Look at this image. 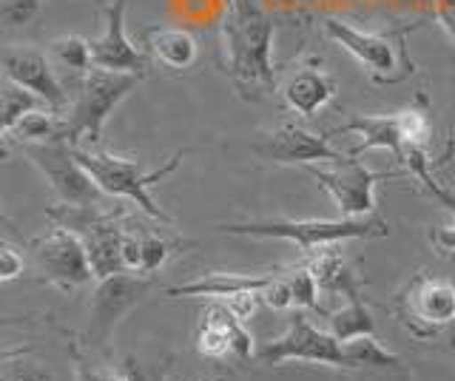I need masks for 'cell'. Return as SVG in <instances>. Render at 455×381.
Returning <instances> with one entry per match:
<instances>
[{"instance_id":"cell-34","label":"cell","mask_w":455,"mask_h":381,"mask_svg":"<svg viewBox=\"0 0 455 381\" xmlns=\"http://www.w3.org/2000/svg\"><path fill=\"white\" fill-rule=\"evenodd\" d=\"M435 18L452 40H455V0H438L435 4Z\"/></svg>"},{"instance_id":"cell-6","label":"cell","mask_w":455,"mask_h":381,"mask_svg":"<svg viewBox=\"0 0 455 381\" xmlns=\"http://www.w3.org/2000/svg\"><path fill=\"white\" fill-rule=\"evenodd\" d=\"M322 26H324V35L347 54H353L376 83H398L412 72V66L404 58L402 35H367L336 18L324 20Z\"/></svg>"},{"instance_id":"cell-17","label":"cell","mask_w":455,"mask_h":381,"mask_svg":"<svg viewBox=\"0 0 455 381\" xmlns=\"http://www.w3.org/2000/svg\"><path fill=\"white\" fill-rule=\"evenodd\" d=\"M276 274H208L185 285L168 288V296H203V299H231L239 293H259L274 282Z\"/></svg>"},{"instance_id":"cell-10","label":"cell","mask_w":455,"mask_h":381,"mask_svg":"<svg viewBox=\"0 0 455 381\" xmlns=\"http://www.w3.org/2000/svg\"><path fill=\"white\" fill-rule=\"evenodd\" d=\"M32 257L37 274L63 290L89 285L94 276L83 239L75 231L63 228V225H54L46 236L37 239L32 245Z\"/></svg>"},{"instance_id":"cell-9","label":"cell","mask_w":455,"mask_h":381,"mask_svg":"<svg viewBox=\"0 0 455 381\" xmlns=\"http://www.w3.org/2000/svg\"><path fill=\"white\" fill-rule=\"evenodd\" d=\"M259 364H284V361H316L327 367H347L345 345L331 330H319L302 314H296L279 338L265 342L256 350Z\"/></svg>"},{"instance_id":"cell-16","label":"cell","mask_w":455,"mask_h":381,"mask_svg":"<svg viewBox=\"0 0 455 381\" xmlns=\"http://www.w3.org/2000/svg\"><path fill=\"white\" fill-rule=\"evenodd\" d=\"M339 83L324 72L322 66H302L282 86L284 106L299 117H313L333 100Z\"/></svg>"},{"instance_id":"cell-21","label":"cell","mask_w":455,"mask_h":381,"mask_svg":"<svg viewBox=\"0 0 455 381\" xmlns=\"http://www.w3.org/2000/svg\"><path fill=\"white\" fill-rule=\"evenodd\" d=\"M327 330H331L341 345L353 342V338H359V336L376 333L373 314H370V310L364 307V302L355 296V288L347 290V305L327 316Z\"/></svg>"},{"instance_id":"cell-3","label":"cell","mask_w":455,"mask_h":381,"mask_svg":"<svg viewBox=\"0 0 455 381\" xmlns=\"http://www.w3.org/2000/svg\"><path fill=\"white\" fill-rule=\"evenodd\" d=\"M142 75L108 72V68L92 66L83 77V86L75 106L66 117V143L80 148V143H100L103 125L114 115Z\"/></svg>"},{"instance_id":"cell-29","label":"cell","mask_w":455,"mask_h":381,"mask_svg":"<svg viewBox=\"0 0 455 381\" xmlns=\"http://www.w3.org/2000/svg\"><path fill=\"white\" fill-rule=\"evenodd\" d=\"M142 239V267H140V274H154V271H160V267L165 265L168 259V253H171V245L165 242V239L160 236H140Z\"/></svg>"},{"instance_id":"cell-36","label":"cell","mask_w":455,"mask_h":381,"mask_svg":"<svg viewBox=\"0 0 455 381\" xmlns=\"http://www.w3.org/2000/svg\"><path fill=\"white\" fill-rule=\"evenodd\" d=\"M108 373H100V370H89V367H83L80 370V381H106Z\"/></svg>"},{"instance_id":"cell-4","label":"cell","mask_w":455,"mask_h":381,"mask_svg":"<svg viewBox=\"0 0 455 381\" xmlns=\"http://www.w3.org/2000/svg\"><path fill=\"white\" fill-rule=\"evenodd\" d=\"M77 160L83 163L85 171L92 174V179L100 186L106 196H120V200H132L137 208L146 210L148 217L168 222L165 210L156 208V202L151 200L148 186L160 182L163 177H168L182 160V151L171 160L160 171H142V165L134 160L117 157V154H106V151H92V148H75Z\"/></svg>"},{"instance_id":"cell-24","label":"cell","mask_w":455,"mask_h":381,"mask_svg":"<svg viewBox=\"0 0 455 381\" xmlns=\"http://www.w3.org/2000/svg\"><path fill=\"white\" fill-rule=\"evenodd\" d=\"M345 359H347V367H398L402 359L390 353L387 347H381L376 342V336H359L353 338V342H345Z\"/></svg>"},{"instance_id":"cell-7","label":"cell","mask_w":455,"mask_h":381,"mask_svg":"<svg viewBox=\"0 0 455 381\" xmlns=\"http://www.w3.org/2000/svg\"><path fill=\"white\" fill-rule=\"evenodd\" d=\"M313 179L331 194L339 214L347 219L370 217L376 210V182L390 179L393 171H367L359 160H339V163H316L305 165Z\"/></svg>"},{"instance_id":"cell-33","label":"cell","mask_w":455,"mask_h":381,"mask_svg":"<svg viewBox=\"0 0 455 381\" xmlns=\"http://www.w3.org/2000/svg\"><path fill=\"white\" fill-rule=\"evenodd\" d=\"M4 381H52V378L37 364H12V367H6Z\"/></svg>"},{"instance_id":"cell-11","label":"cell","mask_w":455,"mask_h":381,"mask_svg":"<svg viewBox=\"0 0 455 381\" xmlns=\"http://www.w3.org/2000/svg\"><path fill=\"white\" fill-rule=\"evenodd\" d=\"M148 288L151 279L134 276L132 271H120L114 276L97 279V288L89 302V319H92L89 333L97 345L108 342V336L120 324V319L148 293Z\"/></svg>"},{"instance_id":"cell-19","label":"cell","mask_w":455,"mask_h":381,"mask_svg":"<svg viewBox=\"0 0 455 381\" xmlns=\"http://www.w3.org/2000/svg\"><path fill=\"white\" fill-rule=\"evenodd\" d=\"M410 302L416 310V319L427 321L435 330L438 324L455 321V285L444 279L421 276L410 290Z\"/></svg>"},{"instance_id":"cell-32","label":"cell","mask_w":455,"mask_h":381,"mask_svg":"<svg viewBox=\"0 0 455 381\" xmlns=\"http://www.w3.org/2000/svg\"><path fill=\"white\" fill-rule=\"evenodd\" d=\"M123 265H125V271H134V274H140V267H142V239H137L134 234L123 236Z\"/></svg>"},{"instance_id":"cell-23","label":"cell","mask_w":455,"mask_h":381,"mask_svg":"<svg viewBox=\"0 0 455 381\" xmlns=\"http://www.w3.org/2000/svg\"><path fill=\"white\" fill-rule=\"evenodd\" d=\"M49 58L57 68H66V72H77L85 75L92 68V44L77 35H66L52 40L49 46Z\"/></svg>"},{"instance_id":"cell-25","label":"cell","mask_w":455,"mask_h":381,"mask_svg":"<svg viewBox=\"0 0 455 381\" xmlns=\"http://www.w3.org/2000/svg\"><path fill=\"white\" fill-rule=\"evenodd\" d=\"M43 106L46 103H43L37 94L26 91V89L14 86V83L6 80V86H4V137L12 134V129L28 115V111L43 108Z\"/></svg>"},{"instance_id":"cell-31","label":"cell","mask_w":455,"mask_h":381,"mask_svg":"<svg viewBox=\"0 0 455 381\" xmlns=\"http://www.w3.org/2000/svg\"><path fill=\"white\" fill-rule=\"evenodd\" d=\"M23 274V257L12 245H4L0 248V279L4 282H12Z\"/></svg>"},{"instance_id":"cell-35","label":"cell","mask_w":455,"mask_h":381,"mask_svg":"<svg viewBox=\"0 0 455 381\" xmlns=\"http://www.w3.org/2000/svg\"><path fill=\"white\" fill-rule=\"evenodd\" d=\"M433 242H435V248H441V250L455 253V219L447 222V225H438L435 234H433Z\"/></svg>"},{"instance_id":"cell-13","label":"cell","mask_w":455,"mask_h":381,"mask_svg":"<svg viewBox=\"0 0 455 381\" xmlns=\"http://www.w3.org/2000/svg\"><path fill=\"white\" fill-rule=\"evenodd\" d=\"M0 66H4V77L9 83L37 94L57 115L66 108V91L54 75V63L49 54L32 46H6L0 54Z\"/></svg>"},{"instance_id":"cell-27","label":"cell","mask_w":455,"mask_h":381,"mask_svg":"<svg viewBox=\"0 0 455 381\" xmlns=\"http://www.w3.org/2000/svg\"><path fill=\"white\" fill-rule=\"evenodd\" d=\"M291 293H293V307H316L319 305V282L313 276L310 267H296L288 274Z\"/></svg>"},{"instance_id":"cell-37","label":"cell","mask_w":455,"mask_h":381,"mask_svg":"<svg viewBox=\"0 0 455 381\" xmlns=\"http://www.w3.org/2000/svg\"><path fill=\"white\" fill-rule=\"evenodd\" d=\"M106 381H134L128 373H108V378Z\"/></svg>"},{"instance_id":"cell-1","label":"cell","mask_w":455,"mask_h":381,"mask_svg":"<svg viewBox=\"0 0 455 381\" xmlns=\"http://www.w3.org/2000/svg\"><path fill=\"white\" fill-rule=\"evenodd\" d=\"M274 20L253 0H228L222 15V66L239 91L259 97L276 89Z\"/></svg>"},{"instance_id":"cell-26","label":"cell","mask_w":455,"mask_h":381,"mask_svg":"<svg viewBox=\"0 0 455 381\" xmlns=\"http://www.w3.org/2000/svg\"><path fill=\"white\" fill-rule=\"evenodd\" d=\"M398 123H402V134H404L407 148H421L427 139H430V134H433L430 117H427L424 111H419V108L398 111Z\"/></svg>"},{"instance_id":"cell-15","label":"cell","mask_w":455,"mask_h":381,"mask_svg":"<svg viewBox=\"0 0 455 381\" xmlns=\"http://www.w3.org/2000/svg\"><path fill=\"white\" fill-rule=\"evenodd\" d=\"M92 66L108 72L142 75L146 60L125 35V0H114L106 6V29L92 40Z\"/></svg>"},{"instance_id":"cell-22","label":"cell","mask_w":455,"mask_h":381,"mask_svg":"<svg viewBox=\"0 0 455 381\" xmlns=\"http://www.w3.org/2000/svg\"><path fill=\"white\" fill-rule=\"evenodd\" d=\"M6 139H18V146L26 143H49V139H66V120L57 117V111L43 106L28 111V115L14 125Z\"/></svg>"},{"instance_id":"cell-30","label":"cell","mask_w":455,"mask_h":381,"mask_svg":"<svg viewBox=\"0 0 455 381\" xmlns=\"http://www.w3.org/2000/svg\"><path fill=\"white\" fill-rule=\"evenodd\" d=\"M262 305L274 307V310H291L293 307V293H291V282L288 274L274 276V282L262 290Z\"/></svg>"},{"instance_id":"cell-28","label":"cell","mask_w":455,"mask_h":381,"mask_svg":"<svg viewBox=\"0 0 455 381\" xmlns=\"http://www.w3.org/2000/svg\"><path fill=\"white\" fill-rule=\"evenodd\" d=\"M43 9V0H4L0 4V15H4V23L9 29H20V26H28Z\"/></svg>"},{"instance_id":"cell-2","label":"cell","mask_w":455,"mask_h":381,"mask_svg":"<svg viewBox=\"0 0 455 381\" xmlns=\"http://www.w3.org/2000/svg\"><path fill=\"white\" fill-rule=\"evenodd\" d=\"M222 231L253 239H284L299 245L305 253L319 248L341 245L347 239H381L390 228L381 217H359V219H288V222H245V225H222Z\"/></svg>"},{"instance_id":"cell-8","label":"cell","mask_w":455,"mask_h":381,"mask_svg":"<svg viewBox=\"0 0 455 381\" xmlns=\"http://www.w3.org/2000/svg\"><path fill=\"white\" fill-rule=\"evenodd\" d=\"M52 217L57 219V225L75 231L85 250H89V262L94 279H106L125 271L123 265V236L125 231L120 225H114V219L94 214L92 208H80V205H63L52 210Z\"/></svg>"},{"instance_id":"cell-14","label":"cell","mask_w":455,"mask_h":381,"mask_svg":"<svg viewBox=\"0 0 455 381\" xmlns=\"http://www.w3.org/2000/svg\"><path fill=\"white\" fill-rule=\"evenodd\" d=\"M196 350L205 359H236V361H251L256 359L253 353V338L245 330L242 321L225 302L211 299L208 310L203 314V328L196 333Z\"/></svg>"},{"instance_id":"cell-18","label":"cell","mask_w":455,"mask_h":381,"mask_svg":"<svg viewBox=\"0 0 455 381\" xmlns=\"http://www.w3.org/2000/svg\"><path fill=\"white\" fill-rule=\"evenodd\" d=\"M339 134L362 137V143L353 148V157H359V154L373 151V148H384V151H390L398 163L407 160V143H404L398 115H390V117L387 115H381V117H355V120L341 125Z\"/></svg>"},{"instance_id":"cell-5","label":"cell","mask_w":455,"mask_h":381,"mask_svg":"<svg viewBox=\"0 0 455 381\" xmlns=\"http://www.w3.org/2000/svg\"><path fill=\"white\" fill-rule=\"evenodd\" d=\"M20 151L28 157L37 171L46 177V182L54 188L66 205L94 208L103 200V191L85 171L83 163L77 160L75 146L66 139H49V143H26Z\"/></svg>"},{"instance_id":"cell-20","label":"cell","mask_w":455,"mask_h":381,"mask_svg":"<svg viewBox=\"0 0 455 381\" xmlns=\"http://www.w3.org/2000/svg\"><path fill=\"white\" fill-rule=\"evenodd\" d=\"M146 49L154 54L156 63L168 68H188L196 60V40L185 29H154L146 32Z\"/></svg>"},{"instance_id":"cell-12","label":"cell","mask_w":455,"mask_h":381,"mask_svg":"<svg viewBox=\"0 0 455 381\" xmlns=\"http://www.w3.org/2000/svg\"><path fill=\"white\" fill-rule=\"evenodd\" d=\"M253 151L267 163L279 165H316V163H339L347 160L345 154L327 146V139L310 134L296 123H282L274 131L262 134L253 143Z\"/></svg>"}]
</instances>
